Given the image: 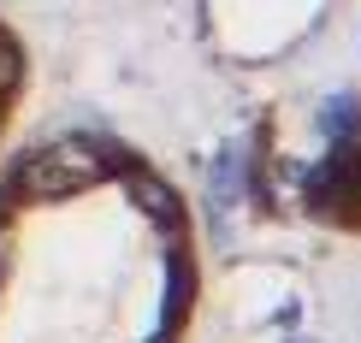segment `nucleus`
Masks as SVG:
<instances>
[{
    "instance_id": "f257e3e1",
    "label": "nucleus",
    "mask_w": 361,
    "mask_h": 343,
    "mask_svg": "<svg viewBox=\"0 0 361 343\" xmlns=\"http://www.w3.org/2000/svg\"><path fill=\"white\" fill-rule=\"evenodd\" d=\"M202 249L184 189L113 130L0 154V343H184Z\"/></svg>"
},
{
    "instance_id": "f03ea898",
    "label": "nucleus",
    "mask_w": 361,
    "mask_h": 343,
    "mask_svg": "<svg viewBox=\"0 0 361 343\" xmlns=\"http://www.w3.org/2000/svg\"><path fill=\"white\" fill-rule=\"evenodd\" d=\"M24 89H30V54H24V36H18V24H12L6 12H0V148H6L12 125H18Z\"/></svg>"
}]
</instances>
